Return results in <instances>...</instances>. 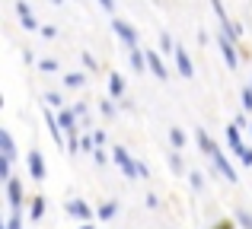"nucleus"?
I'll return each mask as SVG.
<instances>
[{
    "instance_id": "obj_1",
    "label": "nucleus",
    "mask_w": 252,
    "mask_h": 229,
    "mask_svg": "<svg viewBox=\"0 0 252 229\" xmlns=\"http://www.w3.org/2000/svg\"><path fill=\"white\" fill-rule=\"evenodd\" d=\"M198 143H201V150H204V153L211 156V162L217 166V172H220L223 178L230 181V185H233V181H240V178H236V169L230 166V159H227V156L220 153V147H217V143L211 140V134H208L204 127H198Z\"/></svg>"
},
{
    "instance_id": "obj_2",
    "label": "nucleus",
    "mask_w": 252,
    "mask_h": 229,
    "mask_svg": "<svg viewBox=\"0 0 252 229\" xmlns=\"http://www.w3.org/2000/svg\"><path fill=\"white\" fill-rule=\"evenodd\" d=\"M227 143H230V150H233L236 156H240V162L243 166H252V150L243 143V137H240V124H227Z\"/></svg>"
},
{
    "instance_id": "obj_3",
    "label": "nucleus",
    "mask_w": 252,
    "mask_h": 229,
    "mask_svg": "<svg viewBox=\"0 0 252 229\" xmlns=\"http://www.w3.org/2000/svg\"><path fill=\"white\" fill-rule=\"evenodd\" d=\"M112 156H115L118 169L125 172V178H141V162H134V159H131L125 147H115V150H112Z\"/></svg>"
},
{
    "instance_id": "obj_4",
    "label": "nucleus",
    "mask_w": 252,
    "mask_h": 229,
    "mask_svg": "<svg viewBox=\"0 0 252 229\" xmlns=\"http://www.w3.org/2000/svg\"><path fill=\"white\" fill-rule=\"evenodd\" d=\"M0 143H3V166H0V175H3V181L10 178V169H13V159H16V147H13V137L10 130H0Z\"/></svg>"
},
{
    "instance_id": "obj_5",
    "label": "nucleus",
    "mask_w": 252,
    "mask_h": 229,
    "mask_svg": "<svg viewBox=\"0 0 252 229\" xmlns=\"http://www.w3.org/2000/svg\"><path fill=\"white\" fill-rule=\"evenodd\" d=\"M211 10L217 13V19H220V25H223V32H227L230 38H240L243 35V25H236V23H230V16H227V10H223V0H211Z\"/></svg>"
},
{
    "instance_id": "obj_6",
    "label": "nucleus",
    "mask_w": 252,
    "mask_h": 229,
    "mask_svg": "<svg viewBox=\"0 0 252 229\" xmlns=\"http://www.w3.org/2000/svg\"><path fill=\"white\" fill-rule=\"evenodd\" d=\"M6 201H10V210L19 213V207H23V181L19 178H6Z\"/></svg>"
},
{
    "instance_id": "obj_7",
    "label": "nucleus",
    "mask_w": 252,
    "mask_h": 229,
    "mask_svg": "<svg viewBox=\"0 0 252 229\" xmlns=\"http://www.w3.org/2000/svg\"><path fill=\"white\" fill-rule=\"evenodd\" d=\"M172 57H176V67H179V74H182L185 80H191V76H195V64H191L189 51H185L182 45H176V51H172Z\"/></svg>"
},
{
    "instance_id": "obj_8",
    "label": "nucleus",
    "mask_w": 252,
    "mask_h": 229,
    "mask_svg": "<svg viewBox=\"0 0 252 229\" xmlns=\"http://www.w3.org/2000/svg\"><path fill=\"white\" fill-rule=\"evenodd\" d=\"M112 29H115V35L122 38V42L128 45V48H137V32L131 29L128 23H122V19H115V23H112Z\"/></svg>"
},
{
    "instance_id": "obj_9",
    "label": "nucleus",
    "mask_w": 252,
    "mask_h": 229,
    "mask_svg": "<svg viewBox=\"0 0 252 229\" xmlns=\"http://www.w3.org/2000/svg\"><path fill=\"white\" fill-rule=\"evenodd\" d=\"M16 13H19V19H23V29H26V32H35V29H38L35 16H32V6L26 3V0H16Z\"/></svg>"
},
{
    "instance_id": "obj_10",
    "label": "nucleus",
    "mask_w": 252,
    "mask_h": 229,
    "mask_svg": "<svg viewBox=\"0 0 252 229\" xmlns=\"http://www.w3.org/2000/svg\"><path fill=\"white\" fill-rule=\"evenodd\" d=\"M217 45H220V51H223V61H227V67H230V70H236V64H240V57H236V48L230 45L227 32H223V35L217 38Z\"/></svg>"
},
{
    "instance_id": "obj_11",
    "label": "nucleus",
    "mask_w": 252,
    "mask_h": 229,
    "mask_svg": "<svg viewBox=\"0 0 252 229\" xmlns=\"http://www.w3.org/2000/svg\"><path fill=\"white\" fill-rule=\"evenodd\" d=\"M147 67L154 70V76H157V80H169V74H166V64H163V57L157 54V51H147Z\"/></svg>"
},
{
    "instance_id": "obj_12",
    "label": "nucleus",
    "mask_w": 252,
    "mask_h": 229,
    "mask_svg": "<svg viewBox=\"0 0 252 229\" xmlns=\"http://www.w3.org/2000/svg\"><path fill=\"white\" fill-rule=\"evenodd\" d=\"M29 175H32L35 181L45 178V159H42V153H35V150L29 153Z\"/></svg>"
},
{
    "instance_id": "obj_13",
    "label": "nucleus",
    "mask_w": 252,
    "mask_h": 229,
    "mask_svg": "<svg viewBox=\"0 0 252 229\" xmlns=\"http://www.w3.org/2000/svg\"><path fill=\"white\" fill-rule=\"evenodd\" d=\"M67 210L74 213V217H80V220H90V207H86L83 201H70V204H67Z\"/></svg>"
},
{
    "instance_id": "obj_14",
    "label": "nucleus",
    "mask_w": 252,
    "mask_h": 229,
    "mask_svg": "<svg viewBox=\"0 0 252 229\" xmlns=\"http://www.w3.org/2000/svg\"><path fill=\"white\" fill-rule=\"evenodd\" d=\"M109 93L115 96V99L125 93V80H122V74H112V76H109Z\"/></svg>"
},
{
    "instance_id": "obj_15",
    "label": "nucleus",
    "mask_w": 252,
    "mask_h": 229,
    "mask_svg": "<svg viewBox=\"0 0 252 229\" xmlns=\"http://www.w3.org/2000/svg\"><path fill=\"white\" fill-rule=\"evenodd\" d=\"M86 83V76L83 74H64V86H70V89H80Z\"/></svg>"
},
{
    "instance_id": "obj_16",
    "label": "nucleus",
    "mask_w": 252,
    "mask_h": 229,
    "mask_svg": "<svg viewBox=\"0 0 252 229\" xmlns=\"http://www.w3.org/2000/svg\"><path fill=\"white\" fill-rule=\"evenodd\" d=\"M115 213H118V204H115V201H109V204L99 207V220H112Z\"/></svg>"
},
{
    "instance_id": "obj_17",
    "label": "nucleus",
    "mask_w": 252,
    "mask_h": 229,
    "mask_svg": "<svg viewBox=\"0 0 252 229\" xmlns=\"http://www.w3.org/2000/svg\"><path fill=\"white\" fill-rule=\"evenodd\" d=\"M45 217V198H35L32 201V220H42Z\"/></svg>"
},
{
    "instance_id": "obj_18",
    "label": "nucleus",
    "mask_w": 252,
    "mask_h": 229,
    "mask_svg": "<svg viewBox=\"0 0 252 229\" xmlns=\"http://www.w3.org/2000/svg\"><path fill=\"white\" fill-rule=\"evenodd\" d=\"M169 143H172V147H179V150H182V143H185V134H182L179 127H169Z\"/></svg>"
},
{
    "instance_id": "obj_19",
    "label": "nucleus",
    "mask_w": 252,
    "mask_h": 229,
    "mask_svg": "<svg viewBox=\"0 0 252 229\" xmlns=\"http://www.w3.org/2000/svg\"><path fill=\"white\" fill-rule=\"evenodd\" d=\"M38 67H42L45 74H55V70H58V61H55V57H45V61H38Z\"/></svg>"
},
{
    "instance_id": "obj_20",
    "label": "nucleus",
    "mask_w": 252,
    "mask_h": 229,
    "mask_svg": "<svg viewBox=\"0 0 252 229\" xmlns=\"http://www.w3.org/2000/svg\"><path fill=\"white\" fill-rule=\"evenodd\" d=\"M243 112H252V86L243 89Z\"/></svg>"
},
{
    "instance_id": "obj_21",
    "label": "nucleus",
    "mask_w": 252,
    "mask_h": 229,
    "mask_svg": "<svg viewBox=\"0 0 252 229\" xmlns=\"http://www.w3.org/2000/svg\"><path fill=\"white\" fill-rule=\"evenodd\" d=\"M189 178H191V188H195V191H201V188H204V175L201 172H191Z\"/></svg>"
},
{
    "instance_id": "obj_22",
    "label": "nucleus",
    "mask_w": 252,
    "mask_h": 229,
    "mask_svg": "<svg viewBox=\"0 0 252 229\" xmlns=\"http://www.w3.org/2000/svg\"><path fill=\"white\" fill-rule=\"evenodd\" d=\"M45 102H48L51 108H61V105H64V99H61L58 93H48V96H45Z\"/></svg>"
},
{
    "instance_id": "obj_23",
    "label": "nucleus",
    "mask_w": 252,
    "mask_h": 229,
    "mask_svg": "<svg viewBox=\"0 0 252 229\" xmlns=\"http://www.w3.org/2000/svg\"><path fill=\"white\" fill-rule=\"evenodd\" d=\"M160 45H163V51H176V45H172V35H169V32H163V35H160Z\"/></svg>"
},
{
    "instance_id": "obj_24",
    "label": "nucleus",
    "mask_w": 252,
    "mask_h": 229,
    "mask_svg": "<svg viewBox=\"0 0 252 229\" xmlns=\"http://www.w3.org/2000/svg\"><path fill=\"white\" fill-rule=\"evenodd\" d=\"M236 220H240V223L246 226V229H252V213H246V210H240V213H236Z\"/></svg>"
},
{
    "instance_id": "obj_25",
    "label": "nucleus",
    "mask_w": 252,
    "mask_h": 229,
    "mask_svg": "<svg viewBox=\"0 0 252 229\" xmlns=\"http://www.w3.org/2000/svg\"><path fill=\"white\" fill-rule=\"evenodd\" d=\"M6 229H23V220H19V213H13L10 223H6Z\"/></svg>"
},
{
    "instance_id": "obj_26",
    "label": "nucleus",
    "mask_w": 252,
    "mask_h": 229,
    "mask_svg": "<svg viewBox=\"0 0 252 229\" xmlns=\"http://www.w3.org/2000/svg\"><path fill=\"white\" fill-rule=\"evenodd\" d=\"M93 143H96V140H90V137H83V140H80V150H83V153H93Z\"/></svg>"
},
{
    "instance_id": "obj_27",
    "label": "nucleus",
    "mask_w": 252,
    "mask_h": 229,
    "mask_svg": "<svg viewBox=\"0 0 252 229\" xmlns=\"http://www.w3.org/2000/svg\"><path fill=\"white\" fill-rule=\"evenodd\" d=\"M169 166H172V172H182V159L179 156H169Z\"/></svg>"
},
{
    "instance_id": "obj_28",
    "label": "nucleus",
    "mask_w": 252,
    "mask_h": 229,
    "mask_svg": "<svg viewBox=\"0 0 252 229\" xmlns=\"http://www.w3.org/2000/svg\"><path fill=\"white\" fill-rule=\"evenodd\" d=\"M42 35H45V38H55V35H58V29H55V25H45Z\"/></svg>"
},
{
    "instance_id": "obj_29",
    "label": "nucleus",
    "mask_w": 252,
    "mask_h": 229,
    "mask_svg": "<svg viewBox=\"0 0 252 229\" xmlns=\"http://www.w3.org/2000/svg\"><path fill=\"white\" fill-rule=\"evenodd\" d=\"M93 140H96L99 147H105V134H102V130H96V134H93Z\"/></svg>"
},
{
    "instance_id": "obj_30",
    "label": "nucleus",
    "mask_w": 252,
    "mask_h": 229,
    "mask_svg": "<svg viewBox=\"0 0 252 229\" xmlns=\"http://www.w3.org/2000/svg\"><path fill=\"white\" fill-rule=\"evenodd\" d=\"M147 207L154 210V207H160V201H157V194H147Z\"/></svg>"
},
{
    "instance_id": "obj_31",
    "label": "nucleus",
    "mask_w": 252,
    "mask_h": 229,
    "mask_svg": "<svg viewBox=\"0 0 252 229\" xmlns=\"http://www.w3.org/2000/svg\"><path fill=\"white\" fill-rule=\"evenodd\" d=\"M99 3H102V10H112V6H115V0H99Z\"/></svg>"
},
{
    "instance_id": "obj_32",
    "label": "nucleus",
    "mask_w": 252,
    "mask_h": 229,
    "mask_svg": "<svg viewBox=\"0 0 252 229\" xmlns=\"http://www.w3.org/2000/svg\"><path fill=\"white\" fill-rule=\"evenodd\" d=\"M80 229H93V226H90V223H83V226H80Z\"/></svg>"
},
{
    "instance_id": "obj_33",
    "label": "nucleus",
    "mask_w": 252,
    "mask_h": 229,
    "mask_svg": "<svg viewBox=\"0 0 252 229\" xmlns=\"http://www.w3.org/2000/svg\"><path fill=\"white\" fill-rule=\"evenodd\" d=\"M249 134H252V121H249Z\"/></svg>"
}]
</instances>
